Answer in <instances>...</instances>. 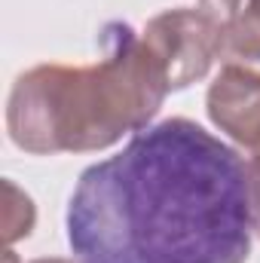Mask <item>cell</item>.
<instances>
[{"label": "cell", "mask_w": 260, "mask_h": 263, "mask_svg": "<svg viewBox=\"0 0 260 263\" xmlns=\"http://www.w3.org/2000/svg\"><path fill=\"white\" fill-rule=\"evenodd\" d=\"M65 223L83 263H245V159L193 120H162L80 175Z\"/></svg>", "instance_id": "6da1fadb"}, {"label": "cell", "mask_w": 260, "mask_h": 263, "mask_svg": "<svg viewBox=\"0 0 260 263\" xmlns=\"http://www.w3.org/2000/svg\"><path fill=\"white\" fill-rule=\"evenodd\" d=\"M101 46L95 65H37L12 83L6 132L18 150L95 153L153 123L169 83L144 37L126 22H110Z\"/></svg>", "instance_id": "7a4b0ae2"}, {"label": "cell", "mask_w": 260, "mask_h": 263, "mask_svg": "<svg viewBox=\"0 0 260 263\" xmlns=\"http://www.w3.org/2000/svg\"><path fill=\"white\" fill-rule=\"evenodd\" d=\"M141 37L162 67L169 92L205 80L224 52V25L205 9H165L147 22Z\"/></svg>", "instance_id": "3957f363"}, {"label": "cell", "mask_w": 260, "mask_h": 263, "mask_svg": "<svg viewBox=\"0 0 260 263\" xmlns=\"http://www.w3.org/2000/svg\"><path fill=\"white\" fill-rule=\"evenodd\" d=\"M205 110L245 156L260 159V70L248 65H224L205 92Z\"/></svg>", "instance_id": "277c9868"}, {"label": "cell", "mask_w": 260, "mask_h": 263, "mask_svg": "<svg viewBox=\"0 0 260 263\" xmlns=\"http://www.w3.org/2000/svg\"><path fill=\"white\" fill-rule=\"evenodd\" d=\"M230 65L260 67V0H245V6L224 25V52Z\"/></svg>", "instance_id": "5b68a950"}, {"label": "cell", "mask_w": 260, "mask_h": 263, "mask_svg": "<svg viewBox=\"0 0 260 263\" xmlns=\"http://www.w3.org/2000/svg\"><path fill=\"white\" fill-rule=\"evenodd\" d=\"M3 242L12 245L25 236H31L34 230V220H37V208L31 196L25 190H18L9 178L3 181Z\"/></svg>", "instance_id": "8992f818"}, {"label": "cell", "mask_w": 260, "mask_h": 263, "mask_svg": "<svg viewBox=\"0 0 260 263\" xmlns=\"http://www.w3.org/2000/svg\"><path fill=\"white\" fill-rule=\"evenodd\" d=\"M245 175H248V199H251L254 236L260 239V159H245Z\"/></svg>", "instance_id": "52a82bcc"}, {"label": "cell", "mask_w": 260, "mask_h": 263, "mask_svg": "<svg viewBox=\"0 0 260 263\" xmlns=\"http://www.w3.org/2000/svg\"><path fill=\"white\" fill-rule=\"evenodd\" d=\"M242 6H245V0H199V9H205L208 15H214L220 25H227Z\"/></svg>", "instance_id": "ba28073f"}, {"label": "cell", "mask_w": 260, "mask_h": 263, "mask_svg": "<svg viewBox=\"0 0 260 263\" xmlns=\"http://www.w3.org/2000/svg\"><path fill=\"white\" fill-rule=\"evenodd\" d=\"M31 263H83L80 257L70 260V257H40V260H31Z\"/></svg>", "instance_id": "9c48e42d"}]
</instances>
